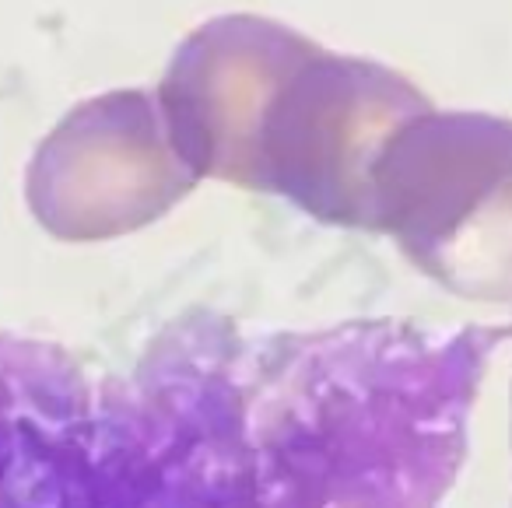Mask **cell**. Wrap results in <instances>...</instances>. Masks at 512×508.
I'll use <instances>...</instances> for the list:
<instances>
[{"label":"cell","instance_id":"obj_1","mask_svg":"<svg viewBox=\"0 0 512 508\" xmlns=\"http://www.w3.org/2000/svg\"><path fill=\"white\" fill-rule=\"evenodd\" d=\"M509 337L190 312L109 361L0 330V508H442Z\"/></svg>","mask_w":512,"mask_h":508},{"label":"cell","instance_id":"obj_2","mask_svg":"<svg viewBox=\"0 0 512 508\" xmlns=\"http://www.w3.org/2000/svg\"><path fill=\"white\" fill-rule=\"evenodd\" d=\"M425 113L432 102L404 74L302 36L256 102L232 183L285 197L323 225L372 232L379 158Z\"/></svg>","mask_w":512,"mask_h":508},{"label":"cell","instance_id":"obj_3","mask_svg":"<svg viewBox=\"0 0 512 508\" xmlns=\"http://www.w3.org/2000/svg\"><path fill=\"white\" fill-rule=\"evenodd\" d=\"M372 232L470 302L512 309V120L425 113L376 165Z\"/></svg>","mask_w":512,"mask_h":508},{"label":"cell","instance_id":"obj_4","mask_svg":"<svg viewBox=\"0 0 512 508\" xmlns=\"http://www.w3.org/2000/svg\"><path fill=\"white\" fill-rule=\"evenodd\" d=\"M197 186L165 134L158 99L109 92L81 102L29 162V197L39 225L57 239L127 235L162 218Z\"/></svg>","mask_w":512,"mask_h":508}]
</instances>
